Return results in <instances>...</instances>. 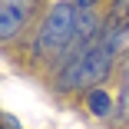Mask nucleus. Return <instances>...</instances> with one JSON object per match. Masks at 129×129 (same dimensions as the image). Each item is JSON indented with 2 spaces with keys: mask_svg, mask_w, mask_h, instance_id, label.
Returning a JSON list of instances; mask_svg holds the SVG:
<instances>
[{
  "mask_svg": "<svg viewBox=\"0 0 129 129\" xmlns=\"http://www.w3.org/2000/svg\"><path fill=\"white\" fill-rule=\"evenodd\" d=\"M113 23L116 20H103V33L93 46H86L83 53H76L73 60H63L60 70H56V89L63 93H73V89H83V86H99V83H106V76L113 73Z\"/></svg>",
  "mask_w": 129,
  "mask_h": 129,
  "instance_id": "nucleus-1",
  "label": "nucleus"
},
{
  "mask_svg": "<svg viewBox=\"0 0 129 129\" xmlns=\"http://www.w3.org/2000/svg\"><path fill=\"white\" fill-rule=\"evenodd\" d=\"M76 27H80V4H73V0L53 4L50 13L43 17L37 37H33V56L37 60L63 56L73 43V37H76Z\"/></svg>",
  "mask_w": 129,
  "mask_h": 129,
  "instance_id": "nucleus-2",
  "label": "nucleus"
},
{
  "mask_svg": "<svg viewBox=\"0 0 129 129\" xmlns=\"http://www.w3.org/2000/svg\"><path fill=\"white\" fill-rule=\"evenodd\" d=\"M33 7H37V0H0V37L7 43L27 27Z\"/></svg>",
  "mask_w": 129,
  "mask_h": 129,
  "instance_id": "nucleus-3",
  "label": "nucleus"
},
{
  "mask_svg": "<svg viewBox=\"0 0 129 129\" xmlns=\"http://www.w3.org/2000/svg\"><path fill=\"white\" fill-rule=\"evenodd\" d=\"M86 109L96 116V119H106L109 113H113V96L103 89V86H96V89H89V96H86Z\"/></svg>",
  "mask_w": 129,
  "mask_h": 129,
  "instance_id": "nucleus-4",
  "label": "nucleus"
},
{
  "mask_svg": "<svg viewBox=\"0 0 129 129\" xmlns=\"http://www.w3.org/2000/svg\"><path fill=\"white\" fill-rule=\"evenodd\" d=\"M113 53L116 56H126L129 53V17H122L119 23H113Z\"/></svg>",
  "mask_w": 129,
  "mask_h": 129,
  "instance_id": "nucleus-5",
  "label": "nucleus"
},
{
  "mask_svg": "<svg viewBox=\"0 0 129 129\" xmlns=\"http://www.w3.org/2000/svg\"><path fill=\"white\" fill-rule=\"evenodd\" d=\"M119 113H129V53H126V66H122V93H119Z\"/></svg>",
  "mask_w": 129,
  "mask_h": 129,
  "instance_id": "nucleus-6",
  "label": "nucleus"
},
{
  "mask_svg": "<svg viewBox=\"0 0 129 129\" xmlns=\"http://www.w3.org/2000/svg\"><path fill=\"white\" fill-rule=\"evenodd\" d=\"M122 17H129V0H113V10H109V20H122Z\"/></svg>",
  "mask_w": 129,
  "mask_h": 129,
  "instance_id": "nucleus-7",
  "label": "nucleus"
},
{
  "mask_svg": "<svg viewBox=\"0 0 129 129\" xmlns=\"http://www.w3.org/2000/svg\"><path fill=\"white\" fill-rule=\"evenodd\" d=\"M0 129H23V126L13 119V113H4V116H0Z\"/></svg>",
  "mask_w": 129,
  "mask_h": 129,
  "instance_id": "nucleus-8",
  "label": "nucleus"
},
{
  "mask_svg": "<svg viewBox=\"0 0 129 129\" xmlns=\"http://www.w3.org/2000/svg\"><path fill=\"white\" fill-rule=\"evenodd\" d=\"M73 4H80V7L86 10V7H93V0H73Z\"/></svg>",
  "mask_w": 129,
  "mask_h": 129,
  "instance_id": "nucleus-9",
  "label": "nucleus"
}]
</instances>
